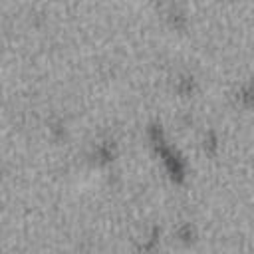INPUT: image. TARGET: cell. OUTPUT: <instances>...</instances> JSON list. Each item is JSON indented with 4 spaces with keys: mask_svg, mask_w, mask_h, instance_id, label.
Here are the masks:
<instances>
[{
    "mask_svg": "<svg viewBox=\"0 0 254 254\" xmlns=\"http://www.w3.org/2000/svg\"><path fill=\"white\" fill-rule=\"evenodd\" d=\"M151 141H153V145L157 147V151H159V155H161V159H163V163H165L169 175H171L175 181H183V179H185V161H183V157L167 143V139H165L161 127H157V125L151 127Z\"/></svg>",
    "mask_w": 254,
    "mask_h": 254,
    "instance_id": "obj_1",
    "label": "cell"
}]
</instances>
